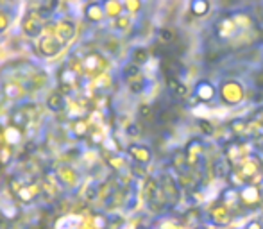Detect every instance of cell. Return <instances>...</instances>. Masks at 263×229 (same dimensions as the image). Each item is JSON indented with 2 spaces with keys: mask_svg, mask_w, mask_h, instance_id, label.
<instances>
[{
  "mask_svg": "<svg viewBox=\"0 0 263 229\" xmlns=\"http://www.w3.org/2000/svg\"><path fill=\"white\" fill-rule=\"evenodd\" d=\"M260 201H261V192H260V188L254 186V184H246V186L240 190V202H242V204L253 208V206H256Z\"/></svg>",
  "mask_w": 263,
  "mask_h": 229,
  "instance_id": "obj_11",
  "label": "cell"
},
{
  "mask_svg": "<svg viewBox=\"0 0 263 229\" xmlns=\"http://www.w3.org/2000/svg\"><path fill=\"white\" fill-rule=\"evenodd\" d=\"M199 125L202 127V132H206V135H213V125H211L210 122H201Z\"/></svg>",
  "mask_w": 263,
  "mask_h": 229,
  "instance_id": "obj_27",
  "label": "cell"
},
{
  "mask_svg": "<svg viewBox=\"0 0 263 229\" xmlns=\"http://www.w3.org/2000/svg\"><path fill=\"white\" fill-rule=\"evenodd\" d=\"M9 224L11 222H4V220H0V229H9Z\"/></svg>",
  "mask_w": 263,
  "mask_h": 229,
  "instance_id": "obj_29",
  "label": "cell"
},
{
  "mask_svg": "<svg viewBox=\"0 0 263 229\" xmlns=\"http://www.w3.org/2000/svg\"><path fill=\"white\" fill-rule=\"evenodd\" d=\"M81 79H83V77H81L79 73L73 72V70L70 68L68 65H65L61 70H59V73H58L59 91H61L63 95H65V93H72L76 88H79Z\"/></svg>",
  "mask_w": 263,
  "mask_h": 229,
  "instance_id": "obj_5",
  "label": "cell"
},
{
  "mask_svg": "<svg viewBox=\"0 0 263 229\" xmlns=\"http://www.w3.org/2000/svg\"><path fill=\"white\" fill-rule=\"evenodd\" d=\"M55 177L61 183V186L66 188H76L77 183H79V176H77V172L70 165H59L55 168Z\"/></svg>",
  "mask_w": 263,
  "mask_h": 229,
  "instance_id": "obj_8",
  "label": "cell"
},
{
  "mask_svg": "<svg viewBox=\"0 0 263 229\" xmlns=\"http://www.w3.org/2000/svg\"><path fill=\"white\" fill-rule=\"evenodd\" d=\"M149 59V54H147V50H143V49H136L135 52H133V63L135 65H143V63Z\"/></svg>",
  "mask_w": 263,
  "mask_h": 229,
  "instance_id": "obj_22",
  "label": "cell"
},
{
  "mask_svg": "<svg viewBox=\"0 0 263 229\" xmlns=\"http://www.w3.org/2000/svg\"><path fill=\"white\" fill-rule=\"evenodd\" d=\"M195 95H197L202 102H210L211 99L217 95V90H215V86L211 83H208V81H201V83L195 86Z\"/></svg>",
  "mask_w": 263,
  "mask_h": 229,
  "instance_id": "obj_18",
  "label": "cell"
},
{
  "mask_svg": "<svg viewBox=\"0 0 263 229\" xmlns=\"http://www.w3.org/2000/svg\"><path fill=\"white\" fill-rule=\"evenodd\" d=\"M84 16H86L90 22H95V24L101 22V20H104V16H106L104 4H101V2L86 4V6H84Z\"/></svg>",
  "mask_w": 263,
  "mask_h": 229,
  "instance_id": "obj_15",
  "label": "cell"
},
{
  "mask_svg": "<svg viewBox=\"0 0 263 229\" xmlns=\"http://www.w3.org/2000/svg\"><path fill=\"white\" fill-rule=\"evenodd\" d=\"M104 11H106V16H109V18H120L122 14V11H124V4H120V2H104Z\"/></svg>",
  "mask_w": 263,
  "mask_h": 229,
  "instance_id": "obj_20",
  "label": "cell"
},
{
  "mask_svg": "<svg viewBox=\"0 0 263 229\" xmlns=\"http://www.w3.org/2000/svg\"><path fill=\"white\" fill-rule=\"evenodd\" d=\"M77 34V25L72 18L63 16L58 18L55 22L45 25L43 34L36 40V49L42 56L54 58L76 38Z\"/></svg>",
  "mask_w": 263,
  "mask_h": 229,
  "instance_id": "obj_1",
  "label": "cell"
},
{
  "mask_svg": "<svg viewBox=\"0 0 263 229\" xmlns=\"http://www.w3.org/2000/svg\"><path fill=\"white\" fill-rule=\"evenodd\" d=\"M190 11H192V14H195V16H204V14L210 11V4L206 2V0H197V2H192L190 4Z\"/></svg>",
  "mask_w": 263,
  "mask_h": 229,
  "instance_id": "obj_21",
  "label": "cell"
},
{
  "mask_svg": "<svg viewBox=\"0 0 263 229\" xmlns=\"http://www.w3.org/2000/svg\"><path fill=\"white\" fill-rule=\"evenodd\" d=\"M45 25L47 24L43 22V18L40 16L36 11H29L24 16V22H22V31H24V34L29 36V38L38 40L40 36L43 34V31H45Z\"/></svg>",
  "mask_w": 263,
  "mask_h": 229,
  "instance_id": "obj_4",
  "label": "cell"
},
{
  "mask_svg": "<svg viewBox=\"0 0 263 229\" xmlns=\"http://www.w3.org/2000/svg\"><path fill=\"white\" fill-rule=\"evenodd\" d=\"M7 25H9V16L0 11V34H2V32H6Z\"/></svg>",
  "mask_w": 263,
  "mask_h": 229,
  "instance_id": "obj_24",
  "label": "cell"
},
{
  "mask_svg": "<svg viewBox=\"0 0 263 229\" xmlns=\"http://www.w3.org/2000/svg\"><path fill=\"white\" fill-rule=\"evenodd\" d=\"M40 181H42V195H45L47 199L58 197L59 190H61V183L58 181L55 174H47Z\"/></svg>",
  "mask_w": 263,
  "mask_h": 229,
  "instance_id": "obj_10",
  "label": "cell"
},
{
  "mask_svg": "<svg viewBox=\"0 0 263 229\" xmlns=\"http://www.w3.org/2000/svg\"><path fill=\"white\" fill-rule=\"evenodd\" d=\"M140 7H142V4H138V2H125V4H124V9L131 11V13H135V11H138Z\"/></svg>",
  "mask_w": 263,
  "mask_h": 229,
  "instance_id": "obj_26",
  "label": "cell"
},
{
  "mask_svg": "<svg viewBox=\"0 0 263 229\" xmlns=\"http://www.w3.org/2000/svg\"><path fill=\"white\" fill-rule=\"evenodd\" d=\"M124 79L127 81L131 91H142L143 90L145 79H143V73H142V70H140V66L135 65V63H129V65L124 68Z\"/></svg>",
  "mask_w": 263,
  "mask_h": 229,
  "instance_id": "obj_6",
  "label": "cell"
},
{
  "mask_svg": "<svg viewBox=\"0 0 263 229\" xmlns=\"http://www.w3.org/2000/svg\"><path fill=\"white\" fill-rule=\"evenodd\" d=\"M66 111L72 118L76 120H83L88 113H90V104H88L86 99H77V101H68L66 106Z\"/></svg>",
  "mask_w": 263,
  "mask_h": 229,
  "instance_id": "obj_12",
  "label": "cell"
},
{
  "mask_svg": "<svg viewBox=\"0 0 263 229\" xmlns=\"http://www.w3.org/2000/svg\"><path fill=\"white\" fill-rule=\"evenodd\" d=\"M246 229H263V226H261L260 222H256V220H254V222H249V224H247Z\"/></svg>",
  "mask_w": 263,
  "mask_h": 229,
  "instance_id": "obj_28",
  "label": "cell"
},
{
  "mask_svg": "<svg viewBox=\"0 0 263 229\" xmlns=\"http://www.w3.org/2000/svg\"><path fill=\"white\" fill-rule=\"evenodd\" d=\"M2 95L7 99V101H20V99L25 95V90L20 83L9 81V83H6L2 86Z\"/></svg>",
  "mask_w": 263,
  "mask_h": 229,
  "instance_id": "obj_14",
  "label": "cell"
},
{
  "mask_svg": "<svg viewBox=\"0 0 263 229\" xmlns=\"http://www.w3.org/2000/svg\"><path fill=\"white\" fill-rule=\"evenodd\" d=\"M159 40H161V43H172V32L166 31V29H161L159 31Z\"/></svg>",
  "mask_w": 263,
  "mask_h": 229,
  "instance_id": "obj_25",
  "label": "cell"
},
{
  "mask_svg": "<svg viewBox=\"0 0 263 229\" xmlns=\"http://www.w3.org/2000/svg\"><path fill=\"white\" fill-rule=\"evenodd\" d=\"M90 131H91V127L86 120H73L72 122V132H73V136H77V138H84V136L90 135Z\"/></svg>",
  "mask_w": 263,
  "mask_h": 229,
  "instance_id": "obj_19",
  "label": "cell"
},
{
  "mask_svg": "<svg viewBox=\"0 0 263 229\" xmlns=\"http://www.w3.org/2000/svg\"><path fill=\"white\" fill-rule=\"evenodd\" d=\"M66 106H68V101H66V97L59 90L52 91V93L47 97V108H49L52 113L66 111Z\"/></svg>",
  "mask_w": 263,
  "mask_h": 229,
  "instance_id": "obj_13",
  "label": "cell"
},
{
  "mask_svg": "<svg viewBox=\"0 0 263 229\" xmlns=\"http://www.w3.org/2000/svg\"><path fill=\"white\" fill-rule=\"evenodd\" d=\"M4 142H6L7 147H14V145H20L24 142V131L14 125H9V127L4 129V135H2Z\"/></svg>",
  "mask_w": 263,
  "mask_h": 229,
  "instance_id": "obj_16",
  "label": "cell"
},
{
  "mask_svg": "<svg viewBox=\"0 0 263 229\" xmlns=\"http://www.w3.org/2000/svg\"><path fill=\"white\" fill-rule=\"evenodd\" d=\"M127 154L133 158V161H136L138 165H147L153 160L151 149L147 145H142V143H133V145H129Z\"/></svg>",
  "mask_w": 263,
  "mask_h": 229,
  "instance_id": "obj_9",
  "label": "cell"
},
{
  "mask_svg": "<svg viewBox=\"0 0 263 229\" xmlns=\"http://www.w3.org/2000/svg\"><path fill=\"white\" fill-rule=\"evenodd\" d=\"M83 219L79 215H63L55 222V229H83Z\"/></svg>",
  "mask_w": 263,
  "mask_h": 229,
  "instance_id": "obj_17",
  "label": "cell"
},
{
  "mask_svg": "<svg viewBox=\"0 0 263 229\" xmlns=\"http://www.w3.org/2000/svg\"><path fill=\"white\" fill-rule=\"evenodd\" d=\"M38 120H40V113L36 104H20L11 113V125L22 129V131L31 129L32 125L38 124Z\"/></svg>",
  "mask_w": 263,
  "mask_h": 229,
  "instance_id": "obj_3",
  "label": "cell"
},
{
  "mask_svg": "<svg viewBox=\"0 0 263 229\" xmlns=\"http://www.w3.org/2000/svg\"><path fill=\"white\" fill-rule=\"evenodd\" d=\"M115 24H117L118 29L125 31V29L131 27V18H129V14H122L120 18H117V20H115Z\"/></svg>",
  "mask_w": 263,
  "mask_h": 229,
  "instance_id": "obj_23",
  "label": "cell"
},
{
  "mask_svg": "<svg viewBox=\"0 0 263 229\" xmlns=\"http://www.w3.org/2000/svg\"><path fill=\"white\" fill-rule=\"evenodd\" d=\"M220 97H222V101L228 102V104H238L243 97V90L238 83H231V81H229V83L222 84Z\"/></svg>",
  "mask_w": 263,
  "mask_h": 229,
  "instance_id": "obj_7",
  "label": "cell"
},
{
  "mask_svg": "<svg viewBox=\"0 0 263 229\" xmlns=\"http://www.w3.org/2000/svg\"><path fill=\"white\" fill-rule=\"evenodd\" d=\"M81 63H83V77H88V79H99V77L106 75V70L109 68L107 58L95 50L84 54L81 58Z\"/></svg>",
  "mask_w": 263,
  "mask_h": 229,
  "instance_id": "obj_2",
  "label": "cell"
}]
</instances>
